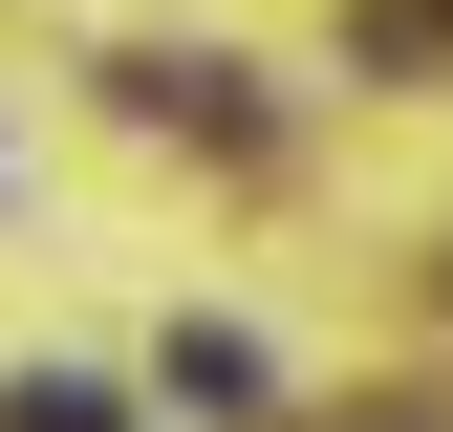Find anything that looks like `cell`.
Masks as SVG:
<instances>
[{
  "label": "cell",
  "mask_w": 453,
  "mask_h": 432,
  "mask_svg": "<svg viewBox=\"0 0 453 432\" xmlns=\"http://www.w3.org/2000/svg\"><path fill=\"white\" fill-rule=\"evenodd\" d=\"M108 87H130L151 130H216V151H259V108H238V66H195V43H130Z\"/></svg>",
  "instance_id": "obj_1"
},
{
  "label": "cell",
  "mask_w": 453,
  "mask_h": 432,
  "mask_svg": "<svg viewBox=\"0 0 453 432\" xmlns=\"http://www.w3.org/2000/svg\"><path fill=\"white\" fill-rule=\"evenodd\" d=\"M0 432H108V390H65V367H43V390H0Z\"/></svg>",
  "instance_id": "obj_2"
},
{
  "label": "cell",
  "mask_w": 453,
  "mask_h": 432,
  "mask_svg": "<svg viewBox=\"0 0 453 432\" xmlns=\"http://www.w3.org/2000/svg\"><path fill=\"white\" fill-rule=\"evenodd\" d=\"M367 432H432V411H367Z\"/></svg>",
  "instance_id": "obj_3"
}]
</instances>
